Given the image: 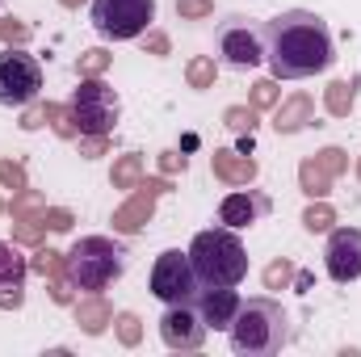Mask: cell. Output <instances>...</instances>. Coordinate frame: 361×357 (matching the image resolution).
Listing matches in <instances>:
<instances>
[{"instance_id": "cell-1", "label": "cell", "mask_w": 361, "mask_h": 357, "mask_svg": "<svg viewBox=\"0 0 361 357\" xmlns=\"http://www.w3.org/2000/svg\"><path fill=\"white\" fill-rule=\"evenodd\" d=\"M265 59H269L273 80H307L324 72L332 55V30L324 17L307 8H290L265 21Z\"/></svg>"}, {"instance_id": "cell-2", "label": "cell", "mask_w": 361, "mask_h": 357, "mask_svg": "<svg viewBox=\"0 0 361 357\" xmlns=\"http://www.w3.org/2000/svg\"><path fill=\"white\" fill-rule=\"evenodd\" d=\"M290 341V320L273 298H248L240 303L231 320V349L240 357H269Z\"/></svg>"}, {"instance_id": "cell-3", "label": "cell", "mask_w": 361, "mask_h": 357, "mask_svg": "<svg viewBox=\"0 0 361 357\" xmlns=\"http://www.w3.org/2000/svg\"><path fill=\"white\" fill-rule=\"evenodd\" d=\"M189 261L202 286H240L248 277V253L240 244V236L231 227H210V231H197L193 248H189Z\"/></svg>"}, {"instance_id": "cell-4", "label": "cell", "mask_w": 361, "mask_h": 357, "mask_svg": "<svg viewBox=\"0 0 361 357\" xmlns=\"http://www.w3.org/2000/svg\"><path fill=\"white\" fill-rule=\"evenodd\" d=\"M122 269H126V253L114 240H105V236H85L68 253V277L80 290H105V286H114L122 277Z\"/></svg>"}, {"instance_id": "cell-5", "label": "cell", "mask_w": 361, "mask_h": 357, "mask_svg": "<svg viewBox=\"0 0 361 357\" xmlns=\"http://www.w3.org/2000/svg\"><path fill=\"white\" fill-rule=\"evenodd\" d=\"M118 114H122L118 92L109 89L105 80H97V76H85L80 89H76V97H72L76 131H80V135H109V131L118 126Z\"/></svg>"}, {"instance_id": "cell-6", "label": "cell", "mask_w": 361, "mask_h": 357, "mask_svg": "<svg viewBox=\"0 0 361 357\" xmlns=\"http://www.w3.org/2000/svg\"><path fill=\"white\" fill-rule=\"evenodd\" d=\"M152 21H156V0H92V25L114 42L139 38Z\"/></svg>"}, {"instance_id": "cell-7", "label": "cell", "mask_w": 361, "mask_h": 357, "mask_svg": "<svg viewBox=\"0 0 361 357\" xmlns=\"http://www.w3.org/2000/svg\"><path fill=\"white\" fill-rule=\"evenodd\" d=\"M197 290H202V282H197V273H193L189 253L169 248V253L156 257V265H152V294H156V298H164V303L173 307V303H193Z\"/></svg>"}, {"instance_id": "cell-8", "label": "cell", "mask_w": 361, "mask_h": 357, "mask_svg": "<svg viewBox=\"0 0 361 357\" xmlns=\"http://www.w3.org/2000/svg\"><path fill=\"white\" fill-rule=\"evenodd\" d=\"M42 89V68L21 47L0 51V105H30Z\"/></svg>"}, {"instance_id": "cell-9", "label": "cell", "mask_w": 361, "mask_h": 357, "mask_svg": "<svg viewBox=\"0 0 361 357\" xmlns=\"http://www.w3.org/2000/svg\"><path fill=\"white\" fill-rule=\"evenodd\" d=\"M219 55L231 68H257L265 59V30L248 17H227L219 25Z\"/></svg>"}, {"instance_id": "cell-10", "label": "cell", "mask_w": 361, "mask_h": 357, "mask_svg": "<svg viewBox=\"0 0 361 357\" xmlns=\"http://www.w3.org/2000/svg\"><path fill=\"white\" fill-rule=\"evenodd\" d=\"M135 189H139V193H135L126 206H118V210H114V231H122V236L143 231V223L156 214V198H160V193H169V189H173V181H169V177H152V181H139Z\"/></svg>"}, {"instance_id": "cell-11", "label": "cell", "mask_w": 361, "mask_h": 357, "mask_svg": "<svg viewBox=\"0 0 361 357\" xmlns=\"http://www.w3.org/2000/svg\"><path fill=\"white\" fill-rule=\"evenodd\" d=\"M160 337L169 349H202L206 341V320L197 315L193 303H173L160 320Z\"/></svg>"}, {"instance_id": "cell-12", "label": "cell", "mask_w": 361, "mask_h": 357, "mask_svg": "<svg viewBox=\"0 0 361 357\" xmlns=\"http://www.w3.org/2000/svg\"><path fill=\"white\" fill-rule=\"evenodd\" d=\"M324 257H328L332 282H357L361 277V231L357 227H336Z\"/></svg>"}, {"instance_id": "cell-13", "label": "cell", "mask_w": 361, "mask_h": 357, "mask_svg": "<svg viewBox=\"0 0 361 357\" xmlns=\"http://www.w3.org/2000/svg\"><path fill=\"white\" fill-rule=\"evenodd\" d=\"M197 315L206 320V328H231L235 311H240V294L231 286H202L193 298Z\"/></svg>"}, {"instance_id": "cell-14", "label": "cell", "mask_w": 361, "mask_h": 357, "mask_svg": "<svg viewBox=\"0 0 361 357\" xmlns=\"http://www.w3.org/2000/svg\"><path fill=\"white\" fill-rule=\"evenodd\" d=\"M25 269L30 265L17 257L13 244H0V307H4V311L21 307V282H25Z\"/></svg>"}, {"instance_id": "cell-15", "label": "cell", "mask_w": 361, "mask_h": 357, "mask_svg": "<svg viewBox=\"0 0 361 357\" xmlns=\"http://www.w3.org/2000/svg\"><path fill=\"white\" fill-rule=\"evenodd\" d=\"M311 122H315V101H311L307 92H294V97L281 101L277 114H273V131H277V135H294V131H302V126H311Z\"/></svg>"}, {"instance_id": "cell-16", "label": "cell", "mask_w": 361, "mask_h": 357, "mask_svg": "<svg viewBox=\"0 0 361 357\" xmlns=\"http://www.w3.org/2000/svg\"><path fill=\"white\" fill-rule=\"evenodd\" d=\"M210 169H214V177L227 181V185H248V181H257V160H248L244 152L219 147V152L210 156Z\"/></svg>"}, {"instance_id": "cell-17", "label": "cell", "mask_w": 361, "mask_h": 357, "mask_svg": "<svg viewBox=\"0 0 361 357\" xmlns=\"http://www.w3.org/2000/svg\"><path fill=\"white\" fill-rule=\"evenodd\" d=\"M269 202L261 198V193H231V198H223V206H219V219L235 231V227H248V223H257V214L265 210Z\"/></svg>"}, {"instance_id": "cell-18", "label": "cell", "mask_w": 361, "mask_h": 357, "mask_svg": "<svg viewBox=\"0 0 361 357\" xmlns=\"http://www.w3.org/2000/svg\"><path fill=\"white\" fill-rule=\"evenodd\" d=\"M76 324H80V332H89V337H101V332L114 324V307H109L101 294H92V298H80V303H76Z\"/></svg>"}, {"instance_id": "cell-19", "label": "cell", "mask_w": 361, "mask_h": 357, "mask_svg": "<svg viewBox=\"0 0 361 357\" xmlns=\"http://www.w3.org/2000/svg\"><path fill=\"white\" fill-rule=\"evenodd\" d=\"M353 101H357V85H349V80H332L328 92H324V105H328L332 118H349Z\"/></svg>"}, {"instance_id": "cell-20", "label": "cell", "mask_w": 361, "mask_h": 357, "mask_svg": "<svg viewBox=\"0 0 361 357\" xmlns=\"http://www.w3.org/2000/svg\"><path fill=\"white\" fill-rule=\"evenodd\" d=\"M298 185H302V193H307V198H328L332 177H328L315 160H302V164H298Z\"/></svg>"}, {"instance_id": "cell-21", "label": "cell", "mask_w": 361, "mask_h": 357, "mask_svg": "<svg viewBox=\"0 0 361 357\" xmlns=\"http://www.w3.org/2000/svg\"><path fill=\"white\" fill-rule=\"evenodd\" d=\"M114 189H135L139 181H143V156L139 152H126L118 164H114Z\"/></svg>"}, {"instance_id": "cell-22", "label": "cell", "mask_w": 361, "mask_h": 357, "mask_svg": "<svg viewBox=\"0 0 361 357\" xmlns=\"http://www.w3.org/2000/svg\"><path fill=\"white\" fill-rule=\"evenodd\" d=\"M214 76H219V68H214L210 55H197V59H189V68H185L189 89H214Z\"/></svg>"}, {"instance_id": "cell-23", "label": "cell", "mask_w": 361, "mask_h": 357, "mask_svg": "<svg viewBox=\"0 0 361 357\" xmlns=\"http://www.w3.org/2000/svg\"><path fill=\"white\" fill-rule=\"evenodd\" d=\"M8 210H13V219H34V214H42V210H47V198H42L38 189H17Z\"/></svg>"}, {"instance_id": "cell-24", "label": "cell", "mask_w": 361, "mask_h": 357, "mask_svg": "<svg viewBox=\"0 0 361 357\" xmlns=\"http://www.w3.org/2000/svg\"><path fill=\"white\" fill-rule=\"evenodd\" d=\"M34 273H42V277H63L68 273V257L63 253H55V248H38L34 253V261H30Z\"/></svg>"}, {"instance_id": "cell-25", "label": "cell", "mask_w": 361, "mask_h": 357, "mask_svg": "<svg viewBox=\"0 0 361 357\" xmlns=\"http://www.w3.org/2000/svg\"><path fill=\"white\" fill-rule=\"evenodd\" d=\"M332 223H336V210H332L328 202H311L307 214H302V227L315 231V236H319V231H332Z\"/></svg>"}, {"instance_id": "cell-26", "label": "cell", "mask_w": 361, "mask_h": 357, "mask_svg": "<svg viewBox=\"0 0 361 357\" xmlns=\"http://www.w3.org/2000/svg\"><path fill=\"white\" fill-rule=\"evenodd\" d=\"M47 122L55 126V135H59V139L80 135V131H76V118H72V105H47Z\"/></svg>"}, {"instance_id": "cell-27", "label": "cell", "mask_w": 361, "mask_h": 357, "mask_svg": "<svg viewBox=\"0 0 361 357\" xmlns=\"http://www.w3.org/2000/svg\"><path fill=\"white\" fill-rule=\"evenodd\" d=\"M42 236H47L42 214H38V219H13V240H17V244H42Z\"/></svg>"}, {"instance_id": "cell-28", "label": "cell", "mask_w": 361, "mask_h": 357, "mask_svg": "<svg viewBox=\"0 0 361 357\" xmlns=\"http://www.w3.org/2000/svg\"><path fill=\"white\" fill-rule=\"evenodd\" d=\"M223 122H227L235 135H252V126H257V109H252V105H248V109H244V105H231Z\"/></svg>"}, {"instance_id": "cell-29", "label": "cell", "mask_w": 361, "mask_h": 357, "mask_svg": "<svg viewBox=\"0 0 361 357\" xmlns=\"http://www.w3.org/2000/svg\"><path fill=\"white\" fill-rule=\"evenodd\" d=\"M315 164H319V169H324L328 177H341V173L349 169V156H345L341 147H324V152L315 156Z\"/></svg>"}, {"instance_id": "cell-30", "label": "cell", "mask_w": 361, "mask_h": 357, "mask_svg": "<svg viewBox=\"0 0 361 357\" xmlns=\"http://www.w3.org/2000/svg\"><path fill=\"white\" fill-rule=\"evenodd\" d=\"M0 38H4L8 47H25V42H30V25L17 21V17H0Z\"/></svg>"}, {"instance_id": "cell-31", "label": "cell", "mask_w": 361, "mask_h": 357, "mask_svg": "<svg viewBox=\"0 0 361 357\" xmlns=\"http://www.w3.org/2000/svg\"><path fill=\"white\" fill-rule=\"evenodd\" d=\"M114 324H118V341H122V345H139V337H143V324H139V315L122 311Z\"/></svg>"}, {"instance_id": "cell-32", "label": "cell", "mask_w": 361, "mask_h": 357, "mask_svg": "<svg viewBox=\"0 0 361 357\" xmlns=\"http://www.w3.org/2000/svg\"><path fill=\"white\" fill-rule=\"evenodd\" d=\"M290 282H294V265H290V261H273V265L265 269V286H269V290H286Z\"/></svg>"}, {"instance_id": "cell-33", "label": "cell", "mask_w": 361, "mask_h": 357, "mask_svg": "<svg viewBox=\"0 0 361 357\" xmlns=\"http://www.w3.org/2000/svg\"><path fill=\"white\" fill-rule=\"evenodd\" d=\"M109 68V51H101V47H92L80 55V76H101Z\"/></svg>"}, {"instance_id": "cell-34", "label": "cell", "mask_w": 361, "mask_h": 357, "mask_svg": "<svg viewBox=\"0 0 361 357\" xmlns=\"http://www.w3.org/2000/svg\"><path fill=\"white\" fill-rule=\"evenodd\" d=\"M277 97H281L277 80H257L252 85V109H269V105H277Z\"/></svg>"}, {"instance_id": "cell-35", "label": "cell", "mask_w": 361, "mask_h": 357, "mask_svg": "<svg viewBox=\"0 0 361 357\" xmlns=\"http://www.w3.org/2000/svg\"><path fill=\"white\" fill-rule=\"evenodd\" d=\"M42 223H47L51 231H72L76 219H72V210H63V206H47V210H42Z\"/></svg>"}, {"instance_id": "cell-36", "label": "cell", "mask_w": 361, "mask_h": 357, "mask_svg": "<svg viewBox=\"0 0 361 357\" xmlns=\"http://www.w3.org/2000/svg\"><path fill=\"white\" fill-rule=\"evenodd\" d=\"M210 13H214V0H177V17L197 21V17H210Z\"/></svg>"}, {"instance_id": "cell-37", "label": "cell", "mask_w": 361, "mask_h": 357, "mask_svg": "<svg viewBox=\"0 0 361 357\" xmlns=\"http://www.w3.org/2000/svg\"><path fill=\"white\" fill-rule=\"evenodd\" d=\"M0 185H8L13 193H17V189H25V169H21V164H13V160H4V164H0Z\"/></svg>"}, {"instance_id": "cell-38", "label": "cell", "mask_w": 361, "mask_h": 357, "mask_svg": "<svg viewBox=\"0 0 361 357\" xmlns=\"http://www.w3.org/2000/svg\"><path fill=\"white\" fill-rule=\"evenodd\" d=\"M105 139H109V135H85V139H80V156H89V160L105 156Z\"/></svg>"}, {"instance_id": "cell-39", "label": "cell", "mask_w": 361, "mask_h": 357, "mask_svg": "<svg viewBox=\"0 0 361 357\" xmlns=\"http://www.w3.org/2000/svg\"><path fill=\"white\" fill-rule=\"evenodd\" d=\"M51 298L55 303H72V277L63 273V277H51Z\"/></svg>"}, {"instance_id": "cell-40", "label": "cell", "mask_w": 361, "mask_h": 357, "mask_svg": "<svg viewBox=\"0 0 361 357\" xmlns=\"http://www.w3.org/2000/svg\"><path fill=\"white\" fill-rule=\"evenodd\" d=\"M42 122H47V105H30V109L21 114V126H25V131H38Z\"/></svg>"}, {"instance_id": "cell-41", "label": "cell", "mask_w": 361, "mask_h": 357, "mask_svg": "<svg viewBox=\"0 0 361 357\" xmlns=\"http://www.w3.org/2000/svg\"><path fill=\"white\" fill-rule=\"evenodd\" d=\"M160 169H164V173H185V156H180V152H164V156H160Z\"/></svg>"}, {"instance_id": "cell-42", "label": "cell", "mask_w": 361, "mask_h": 357, "mask_svg": "<svg viewBox=\"0 0 361 357\" xmlns=\"http://www.w3.org/2000/svg\"><path fill=\"white\" fill-rule=\"evenodd\" d=\"M147 51L152 55H169V38L164 34H147Z\"/></svg>"}, {"instance_id": "cell-43", "label": "cell", "mask_w": 361, "mask_h": 357, "mask_svg": "<svg viewBox=\"0 0 361 357\" xmlns=\"http://www.w3.org/2000/svg\"><path fill=\"white\" fill-rule=\"evenodd\" d=\"M59 4H63V8H80L85 0H59Z\"/></svg>"}, {"instance_id": "cell-44", "label": "cell", "mask_w": 361, "mask_h": 357, "mask_svg": "<svg viewBox=\"0 0 361 357\" xmlns=\"http://www.w3.org/2000/svg\"><path fill=\"white\" fill-rule=\"evenodd\" d=\"M357 177H361V160H357Z\"/></svg>"}, {"instance_id": "cell-45", "label": "cell", "mask_w": 361, "mask_h": 357, "mask_svg": "<svg viewBox=\"0 0 361 357\" xmlns=\"http://www.w3.org/2000/svg\"><path fill=\"white\" fill-rule=\"evenodd\" d=\"M0 214H4V202H0Z\"/></svg>"}]
</instances>
